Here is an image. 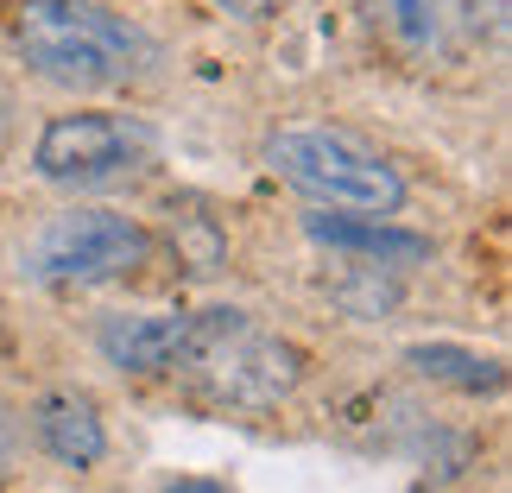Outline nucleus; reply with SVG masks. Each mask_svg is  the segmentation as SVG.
<instances>
[{
    "mask_svg": "<svg viewBox=\"0 0 512 493\" xmlns=\"http://www.w3.org/2000/svg\"><path fill=\"white\" fill-rule=\"evenodd\" d=\"M13 45L45 83L64 89H121L152 64V38L89 0H19Z\"/></svg>",
    "mask_w": 512,
    "mask_h": 493,
    "instance_id": "obj_1",
    "label": "nucleus"
},
{
    "mask_svg": "<svg viewBox=\"0 0 512 493\" xmlns=\"http://www.w3.org/2000/svg\"><path fill=\"white\" fill-rule=\"evenodd\" d=\"M177 367L196 380V392H209L215 405H234V411H266L304 380V354L285 335L260 329L247 310H203V317H190Z\"/></svg>",
    "mask_w": 512,
    "mask_h": 493,
    "instance_id": "obj_2",
    "label": "nucleus"
},
{
    "mask_svg": "<svg viewBox=\"0 0 512 493\" xmlns=\"http://www.w3.org/2000/svg\"><path fill=\"white\" fill-rule=\"evenodd\" d=\"M266 165L279 171L291 190H304L317 209L392 215L405 203V177L392 171L367 140H354L342 127H285V133H272Z\"/></svg>",
    "mask_w": 512,
    "mask_h": 493,
    "instance_id": "obj_3",
    "label": "nucleus"
},
{
    "mask_svg": "<svg viewBox=\"0 0 512 493\" xmlns=\"http://www.w3.org/2000/svg\"><path fill=\"white\" fill-rule=\"evenodd\" d=\"M146 253H152V234L140 222L108 209H70L26 247V272L38 285H102L146 266Z\"/></svg>",
    "mask_w": 512,
    "mask_h": 493,
    "instance_id": "obj_4",
    "label": "nucleus"
},
{
    "mask_svg": "<svg viewBox=\"0 0 512 493\" xmlns=\"http://www.w3.org/2000/svg\"><path fill=\"white\" fill-rule=\"evenodd\" d=\"M152 152V133L121 121V114H57L38 140V171L51 184H114V177L140 171V159Z\"/></svg>",
    "mask_w": 512,
    "mask_h": 493,
    "instance_id": "obj_5",
    "label": "nucleus"
},
{
    "mask_svg": "<svg viewBox=\"0 0 512 493\" xmlns=\"http://www.w3.org/2000/svg\"><path fill=\"white\" fill-rule=\"evenodd\" d=\"M304 234L323 247L348 253V260H367V266H418L430 241L424 234H405V228H386V215H304Z\"/></svg>",
    "mask_w": 512,
    "mask_h": 493,
    "instance_id": "obj_6",
    "label": "nucleus"
},
{
    "mask_svg": "<svg viewBox=\"0 0 512 493\" xmlns=\"http://www.w3.org/2000/svg\"><path fill=\"white\" fill-rule=\"evenodd\" d=\"M462 0H361V19L405 57H437L462 26Z\"/></svg>",
    "mask_w": 512,
    "mask_h": 493,
    "instance_id": "obj_7",
    "label": "nucleus"
},
{
    "mask_svg": "<svg viewBox=\"0 0 512 493\" xmlns=\"http://www.w3.org/2000/svg\"><path fill=\"white\" fill-rule=\"evenodd\" d=\"M190 317L184 310H159V317H108L102 323V354L127 373H165L184 354Z\"/></svg>",
    "mask_w": 512,
    "mask_h": 493,
    "instance_id": "obj_8",
    "label": "nucleus"
},
{
    "mask_svg": "<svg viewBox=\"0 0 512 493\" xmlns=\"http://www.w3.org/2000/svg\"><path fill=\"white\" fill-rule=\"evenodd\" d=\"M38 443H45L57 462L89 468V462H102L108 430H102V418H95L89 399H76V392H57V399L38 405Z\"/></svg>",
    "mask_w": 512,
    "mask_h": 493,
    "instance_id": "obj_9",
    "label": "nucleus"
},
{
    "mask_svg": "<svg viewBox=\"0 0 512 493\" xmlns=\"http://www.w3.org/2000/svg\"><path fill=\"white\" fill-rule=\"evenodd\" d=\"M405 361L418 367L424 380H449L462 392H500L506 386V367L494 354H468V348H449V342H424V348H411Z\"/></svg>",
    "mask_w": 512,
    "mask_h": 493,
    "instance_id": "obj_10",
    "label": "nucleus"
},
{
    "mask_svg": "<svg viewBox=\"0 0 512 493\" xmlns=\"http://www.w3.org/2000/svg\"><path fill=\"white\" fill-rule=\"evenodd\" d=\"M215 7H228V13H241V19H266L279 0H215Z\"/></svg>",
    "mask_w": 512,
    "mask_h": 493,
    "instance_id": "obj_11",
    "label": "nucleus"
},
{
    "mask_svg": "<svg viewBox=\"0 0 512 493\" xmlns=\"http://www.w3.org/2000/svg\"><path fill=\"white\" fill-rule=\"evenodd\" d=\"M13 468V424H7V411H0V475Z\"/></svg>",
    "mask_w": 512,
    "mask_h": 493,
    "instance_id": "obj_12",
    "label": "nucleus"
},
{
    "mask_svg": "<svg viewBox=\"0 0 512 493\" xmlns=\"http://www.w3.org/2000/svg\"><path fill=\"white\" fill-rule=\"evenodd\" d=\"M165 493H228V487L222 481H171Z\"/></svg>",
    "mask_w": 512,
    "mask_h": 493,
    "instance_id": "obj_13",
    "label": "nucleus"
},
{
    "mask_svg": "<svg viewBox=\"0 0 512 493\" xmlns=\"http://www.w3.org/2000/svg\"><path fill=\"white\" fill-rule=\"evenodd\" d=\"M0 127H7V89H0Z\"/></svg>",
    "mask_w": 512,
    "mask_h": 493,
    "instance_id": "obj_14",
    "label": "nucleus"
}]
</instances>
